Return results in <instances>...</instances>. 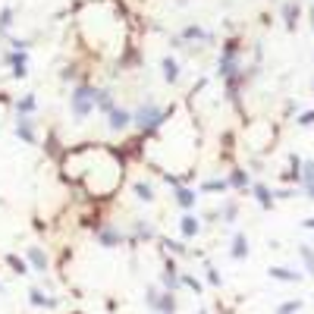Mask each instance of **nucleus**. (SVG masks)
I'll use <instances>...</instances> for the list:
<instances>
[{
    "instance_id": "f257e3e1",
    "label": "nucleus",
    "mask_w": 314,
    "mask_h": 314,
    "mask_svg": "<svg viewBox=\"0 0 314 314\" xmlns=\"http://www.w3.org/2000/svg\"><path fill=\"white\" fill-rule=\"evenodd\" d=\"M132 120H135V126H139L141 132L148 135V132H154L157 126H160V123L167 120V110H160V107L154 104V101H145V104L139 107V113H135Z\"/></svg>"
},
{
    "instance_id": "f03ea898",
    "label": "nucleus",
    "mask_w": 314,
    "mask_h": 314,
    "mask_svg": "<svg viewBox=\"0 0 314 314\" xmlns=\"http://www.w3.org/2000/svg\"><path fill=\"white\" fill-rule=\"evenodd\" d=\"M70 107H72V116H75V120H85V116L95 110V88L79 85V88L70 95Z\"/></svg>"
},
{
    "instance_id": "7ed1b4c3",
    "label": "nucleus",
    "mask_w": 314,
    "mask_h": 314,
    "mask_svg": "<svg viewBox=\"0 0 314 314\" xmlns=\"http://www.w3.org/2000/svg\"><path fill=\"white\" fill-rule=\"evenodd\" d=\"M145 305L154 314H173L176 311V299H173V292H157V289H148L145 295Z\"/></svg>"
},
{
    "instance_id": "20e7f679",
    "label": "nucleus",
    "mask_w": 314,
    "mask_h": 314,
    "mask_svg": "<svg viewBox=\"0 0 314 314\" xmlns=\"http://www.w3.org/2000/svg\"><path fill=\"white\" fill-rule=\"evenodd\" d=\"M98 242L104 245V248H116V245L123 242V233L120 230H113V226H98Z\"/></svg>"
},
{
    "instance_id": "39448f33",
    "label": "nucleus",
    "mask_w": 314,
    "mask_h": 314,
    "mask_svg": "<svg viewBox=\"0 0 314 314\" xmlns=\"http://www.w3.org/2000/svg\"><path fill=\"white\" fill-rule=\"evenodd\" d=\"M129 123H132V113H129V110H116V107L110 110V129H113V132H123Z\"/></svg>"
},
{
    "instance_id": "423d86ee",
    "label": "nucleus",
    "mask_w": 314,
    "mask_h": 314,
    "mask_svg": "<svg viewBox=\"0 0 314 314\" xmlns=\"http://www.w3.org/2000/svg\"><path fill=\"white\" fill-rule=\"evenodd\" d=\"M16 135H19L25 145H35V129H32L29 116H19V120H16Z\"/></svg>"
},
{
    "instance_id": "0eeeda50",
    "label": "nucleus",
    "mask_w": 314,
    "mask_h": 314,
    "mask_svg": "<svg viewBox=\"0 0 314 314\" xmlns=\"http://www.w3.org/2000/svg\"><path fill=\"white\" fill-rule=\"evenodd\" d=\"M179 230H182V236H185V239H195V236H198V230H201L198 217H195V214H185V217L179 220Z\"/></svg>"
},
{
    "instance_id": "6e6552de",
    "label": "nucleus",
    "mask_w": 314,
    "mask_h": 314,
    "mask_svg": "<svg viewBox=\"0 0 314 314\" xmlns=\"http://www.w3.org/2000/svg\"><path fill=\"white\" fill-rule=\"evenodd\" d=\"M164 286H167V292H173L176 286H179V270H176L173 261H167V264H164Z\"/></svg>"
},
{
    "instance_id": "1a4fd4ad",
    "label": "nucleus",
    "mask_w": 314,
    "mask_h": 314,
    "mask_svg": "<svg viewBox=\"0 0 314 314\" xmlns=\"http://www.w3.org/2000/svg\"><path fill=\"white\" fill-rule=\"evenodd\" d=\"M29 302L35 305V308H57V305H60L57 299H50V295H44L41 289H32V292H29Z\"/></svg>"
},
{
    "instance_id": "9d476101",
    "label": "nucleus",
    "mask_w": 314,
    "mask_h": 314,
    "mask_svg": "<svg viewBox=\"0 0 314 314\" xmlns=\"http://www.w3.org/2000/svg\"><path fill=\"white\" fill-rule=\"evenodd\" d=\"M195 198H198V195H195L192 189H185V185H176V205L179 208H195Z\"/></svg>"
},
{
    "instance_id": "9b49d317",
    "label": "nucleus",
    "mask_w": 314,
    "mask_h": 314,
    "mask_svg": "<svg viewBox=\"0 0 314 314\" xmlns=\"http://www.w3.org/2000/svg\"><path fill=\"white\" fill-rule=\"evenodd\" d=\"M270 277L283 279V283H299V279H302L299 270H289V267H270Z\"/></svg>"
},
{
    "instance_id": "f8f14e48",
    "label": "nucleus",
    "mask_w": 314,
    "mask_h": 314,
    "mask_svg": "<svg viewBox=\"0 0 314 314\" xmlns=\"http://www.w3.org/2000/svg\"><path fill=\"white\" fill-rule=\"evenodd\" d=\"M29 261H32V267H35L38 274H44V270H47V254L41 251L38 245H32V248H29Z\"/></svg>"
},
{
    "instance_id": "ddd939ff",
    "label": "nucleus",
    "mask_w": 314,
    "mask_h": 314,
    "mask_svg": "<svg viewBox=\"0 0 314 314\" xmlns=\"http://www.w3.org/2000/svg\"><path fill=\"white\" fill-rule=\"evenodd\" d=\"M233 258L236 261L248 258V239H245V233H236V239H233Z\"/></svg>"
},
{
    "instance_id": "4468645a",
    "label": "nucleus",
    "mask_w": 314,
    "mask_h": 314,
    "mask_svg": "<svg viewBox=\"0 0 314 314\" xmlns=\"http://www.w3.org/2000/svg\"><path fill=\"white\" fill-rule=\"evenodd\" d=\"M95 107L104 110V113L113 110V98H110V91H95Z\"/></svg>"
},
{
    "instance_id": "2eb2a0df",
    "label": "nucleus",
    "mask_w": 314,
    "mask_h": 314,
    "mask_svg": "<svg viewBox=\"0 0 314 314\" xmlns=\"http://www.w3.org/2000/svg\"><path fill=\"white\" fill-rule=\"evenodd\" d=\"M154 236H157V233H154V226H151V223L135 220V239H145V242H148V239H154Z\"/></svg>"
},
{
    "instance_id": "dca6fc26",
    "label": "nucleus",
    "mask_w": 314,
    "mask_h": 314,
    "mask_svg": "<svg viewBox=\"0 0 314 314\" xmlns=\"http://www.w3.org/2000/svg\"><path fill=\"white\" fill-rule=\"evenodd\" d=\"M230 185H236V189H248V173L245 170H233L230 173V179H226Z\"/></svg>"
},
{
    "instance_id": "f3484780",
    "label": "nucleus",
    "mask_w": 314,
    "mask_h": 314,
    "mask_svg": "<svg viewBox=\"0 0 314 314\" xmlns=\"http://www.w3.org/2000/svg\"><path fill=\"white\" fill-rule=\"evenodd\" d=\"M254 198H258L261 208H274V195H270L264 185H254Z\"/></svg>"
},
{
    "instance_id": "a211bd4d",
    "label": "nucleus",
    "mask_w": 314,
    "mask_h": 314,
    "mask_svg": "<svg viewBox=\"0 0 314 314\" xmlns=\"http://www.w3.org/2000/svg\"><path fill=\"white\" fill-rule=\"evenodd\" d=\"M10 63H13V75H16V79H25V72H29V70H25V57L22 54H13Z\"/></svg>"
},
{
    "instance_id": "6ab92c4d",
    "label": "nucleus",
    "mask_w": 314,
    "mask_h": 314,
    "mask_svg": "<svg viewBox=\"0 0 314 314\" xmlns=\"http://www.w3.org/2000/svg\"><path fill=\"white\" fill-rule=\"evenodd\" d=\"M299 258L305 261V267H308V274L314 277V251H311V245H299Z\"/></svg>"
},
{
    "instance_id": "aec40b11",
    "label": "nucleus",
    "mask_w": 314,
    "mask_h": 314,
    "mask_svg": "<svg viewBox=\"0 0 314 314\" xmlns=\"http://www.w3.org/2000/svg\"><path fill=\"white\" fill-rule=\"evenodd\" d=\"M135 198L139 201H154V189L148 182H135Z\"/></svg>"
},
{
    "instance_id": "412c9836",
    "label": "nucleus",
    "mask_w": 314,
    "mask_h": 314,
    "mask_svg": "<svg viewBox=\"0 0 314 314\" xmlns=\"http://www.w3.org/2000/svg\"><path fill=\"white\" fill-rule=\"evenodd\" d=\"M164 79H167V82H176V79H179V66H176V60H170V57L164 60Z\"/></svg>"
},
{
    "instance_id": "4be33fe9",
    "label": "nucleus",
    "mask_w": 314,
    "mask_h": 314,
    "mask_svg": "<svg viewBox=\"0 0 314 314\" xmlns=\"http://www.w3.org/2000/svg\"><path fill=\"white\" fill-rule=\"evenodd\" d=\"M16 110H19V116H25V113H32L35 110V95H25L19 104H16Z\"/></svg>"
},
{
    "instance_id": "5701e85b",
    "label": "nucleus",
    "mask_w": 314,
    "mask_h": 314,
    "mask_svg": "<svg viewBox=\"0 0 314 314\" xmlns=\"http://www.w3.org/2000/svg\"><path fill=\"white\" fill-rule=\"evenodd\" d=\"M299 311H302V302H299V299H292V302H283V305L277 308V314H299Z\"/></svg>"
},
{
    "instance_id": "b1692460",
    "label": "nucleus",
    "mask_w": 314,
    "mask_h": 314,
    "mask_svg": "<svg viewBox=\"0 0 314 314\" xmlns=\"http://www.w3.org/2000/svg\"><path fill=\"white\" fill-rule=\"evenodd\" d=\"M6 261H10V267H13V274H29V264H25V261L22 258H16V254H10V258H6Z\"/></svg>"
},
{
    "instance_id": "393cba45",
    "label": "nucleus",
    "mask_w": 314,
    "mask_h": 314,
    "mask_svg": "<svg viewBox=\"0 0 314 314\" xmlns=\"http://www.w3.org/2000/svg\"><path fill=\"white\" fill-rule=\"evenodd\" d=\"M201 189H205V192H226V189H230V182H226V179H210V182L201 185Z\"/></svg>"
},
{
    "instance_id": "a878e982",
    "label": "nucleus",
    "mask_w": 314,
    "mask_h": 314,
    "mask_svg": "<svg viewBox=\"0 0 314 314\" xmlns=\"http://www.w3.org/2000/svg\"><path fill=\"white\" fill-rule=\"evenodd\" d=\"M302 182H305V185H314V160L302 164Z\"/></svg>"
},
{
    "instance_id": "bb28decb",
    "label": "nucleus",
    "mask_w": 314,
    "mask_h": 314,
    "mask_svg": "<svg viewBox=\"0 0 314 314\" xmlns=\"http://www.w3.org/2000/svg\"><path fill=\"white\" fill-rule=\"evenodd\" d=\"M182 38H201V41H210V35H208V32H201L198 25H189V29L182 32Z\"/></svg>"
},
{
    "instance_id": "cd10ccee",
    "label": "nucleus",
    "mask_w": 314,
    "mask_h": 314,
    "mask_svg": "<svg viewBox=\"0 0 314 314\" xmlns=\"http://www.w3.org/2000/svg\"><path fill=\"white\" fill-rule=\"evenodd\" d=\"M10 22H13V6H3V10H0V32L10 29Z\"/></svg>"
},
{
    "instance_id": "c85d7f7f",
    "label": "nucleus",
    "mask_w": 314,
    "mask_h": 314,
    "mask_svg": "<svg viewBox=\"0 0 314 314\" xmlns=\"http://www.w3.org/2000/svg\"><path fill=\"white\" fill-rule=\"evenodd\" d=\"M236 214H239V210H236V201H226L223 205V223H233Z\"/></svg>"
},
{
    "instance_id": "c756f323",
    "label": "nucleus",
    "mask_w": 314,
    "mask_h": 314,
    "mask_svg": "<svg viewBox=\"0 0 314 314\" xmlns=\"http://www.w3.org/2000/svg\"><path fill=\"white\" fill-rule=\"evenodd\" d=\"M283 13H286V25H289V29H295V13H299V10H295L292 3H286V6H283Z\"/></svg>"
},
{
    "instance_id": "7c9ffc66",
    "label": "nucleus",
    "mask_w": 314,
    "mask_h": 314,
    "mask_svg": "<svg viewBox=\"0 0 314 314\" xmlns=\"http://www.w3.org/2000/svg\"><path fill=\"white\" fill-rule=\"evenodd\" d=\"M205 270H208V283H210V286H220V283H223V279H220V274H217V270L210 267V264H208Z\"/></svg>"
},
{
    "instance_id": "2f4dec72",
    "label": "nucleus",
    "mask_w": 314,
    "mask_h": 314,
    "mask_svg": "<svg viewBox=\"0 0 314 314\" xmlns=\"http://www.w3.org/2000/svg\"><path fill=\"white\" fill-rule=\"evenodd\" d=\"M182 283H185V286H192V289H195V292H201V283H198V277H192V274H185V277H182Z\"/></svg>"
},
{
    "instance_id": "473e14b6",
    "label": "nucleus",
    "mask_w": 314,
    "mask_h": 314,
    "mask_svg": "<svg viewBox=\"0 0 314 314\" xmlns=\"http://www.w3.org/2000/svg\"><path fill=\"white\" fill-rule=\"evenodd\" d=\"M311 123H314V110H308V113L299 116V126H311Z\"/></svg>"
},
{
    "instance_id": "72a5a7b5",
    "label": "nucleus",
    "mask_w": 314,
    "mask_h": 314,
    "mask_svg": "<svg viewBox=\"0 0 314 314\" xmlns=\"http://www.w3.org/2000/svg\"><path fill=\"white\" fill-rule=\"evenodd\" d=\"M167 248H170V251H176V254H182V251H185L179 242H167Z\"/></svg>"
},
{
    "instance_id": "f704fd0d",
    "label": "nucleus",
    "mask_w": 314,
    "mask_h": 314,
    "mask_svg": "<svg viewBox=\"0 0 314 314\" xmlns=\"http://www.w3.org/2000/svg\"><path fill=\"white\" fill-rule=\"evenodd\" d=\"M305 189H308V198H314V185H305Z\"/></svg>"
},
{
    "instance_id": "c9c22d12",
    "label": "nucleus",
    "mask_w": 314,
    "mask_h": 314,
    "mask_svg": "<svg viewBox=\"0 0 314 314\" xmlns=\"http://www.w3.org/2000/svg\"><path fill=\"white\" fill-rule=\"evenodd\" d=\"M305 226H308V230H314V220H305Z\"/></svg>"
},
{
    "instance_id": "e433bc0d",
    "label": "nucleus",
    "mask_w": 314,
    "mask_h": 314,
    "mask_svg": "<svg viewBox=\"0 0 314 314\" xmlns=\"http://www.w3.org/2000/svg\"><path fill=\"white\" fill-rule=\"evenodd\" d=\"M311 16H314V6H311Z\"/></svg>"
},
{
    "instance_id": "4c0bfd02",
    "label": "nucleus",
    "mask_w": 314,
    "mask_h": 314,
    "mask_svg": "<svg viewBox=\"0 0 314 314\" xmlns=\"http://www.w3.org/2000/svg\"><path fill=\"white\" fill-rule=\"evenodd\" d=\"M0 292H3V286H0Z\"/></svg>"
},
{
    "instance_id": "58836bf2",
    "label": "nucleus",
    "mask_w": 314,
    "mask_h": 314,
    "mask_svg": "<svg viewBox=\"0 0 314 314\" xmlns=\"http://www.w3.org/2000/svg\"><path fill=\"white\" fill-rule=\"evenodd\" d=\"M201 314H205V311H201Z\"/></svg>"
}]
</instances>
